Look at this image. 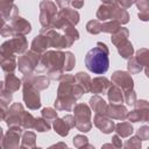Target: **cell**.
Returning <instances> with one entry per match:
<instances>
[{
  "mask_svg": "<svg viewBox=\"0 0 149 149\" xmlns=\"http://www.w3.org/2000/svg\"><path fill=\"white\" fill-rule=\"evenodd\" d=\"M83 87L77 83L76 77L72 74H64L59 80L57 88V98L54 102L56 111H73L76 101L84 94Z\"/></svg>",
  "mask_w": 149,
  "mask_h": 149,
  "instance_id": "cell-1",
  "label": "cell"
},
{
  "mask_svg": "<svg viewBox=\"0 0 149 149\" xmlns=\"http://www.w3.org/2000/svg\"><path fill=\"white\" fill-rule=\"evenodd\" d=\"M109 50L107 45L102 42H98L94 48H92L85 56V65L86 68L95 73L102 74L109 68Z\"/></svg>",
  "mask_w": 149,
  "mask_h": 149,
  "instance_id": "cell-2",
  "label": "cell"
},
{
  "mask_svg": "<svg viewBox=\"0 0 149 149\" xmlns=\"http://www.w3.org/2000/svg\"><path fill=\"white\" fill-rule=\"evenodd\" d=\"M64 61H65V52L61 50H48L43 55H41L40 59V68L38 71L47 70L49 72L54 71H64Z\"/></svg>",
  "mask_w": 149,
  "mask_h": 149,
  "instance_id": "cell-3",
  "label": "cell"
},
{
  "mask_svg": "<svg viewBox=\"0 0 149 149\" xmlns=\"http://www.w3.org/2000/svg\"><path fill=\"white\" fill-rule=\"evenodd\" d=\"M28 42L24 35H15L14 37L9 38L8 41L3 42L0 48L1 58L6 57H14L15 55H23L27 52Z\"/></svg>",
  "mask_w": 149,
  "mask_h": 149,
  "instance_id": "cell-4",
  "label": "cell"
},
{
  "mask_svg": "<svg viewBox=\"0 0 149 149\" xmlns=\"http://www.w3.org/2000/svg\"><path fill=\"white\" fill-rule=\"evenodd\" d=\"M91 108L86 104H77L73 107V116L76 119V128L79 132L87 133L92 128Z\"/></svg>",
  "mask_w": 149,
  "mask_h": 149,
  "instance_id": "cell-5",
  "label": "cell"
},
{
  "mask_svg": "<svg viewBox=\"0 0 149 149\" xmlns=\"http://www.w3.org/2000/svg\"><path fill=\"white\" fill-rule=\"evenodd\" d=\"M57 5L49 0L40 2V23L44 29H51L52 22L58 13Z\"/></svg>",
  "mask_w": 149,
  "mask_h": 149,
  "instance_id": "cell-6",
  "label": "cell"
},
{
  "mask_svg": "<svg viewBox=\"0 0 149 149\" xmlns=\"http://www.w3.org/2000/svg\"><path fill=\"white\" fill-rule=\"evenodd\" d=\"M40 59H41V55H37L34 51L29 50L26 54L19 56L17 68H19L20 72L23 73V76L31 74L34 72V70L37 68V65L40 64Z\"/></svg>",
  "mask_w": 149,
  "mask_h": 149,
  "instance_id": "cell-7",
  "label": "cell"
},
{
  "mask_svg": "<svg viewBox=\"0 0 149 149\" xmlns=\"http://www.w3.org/2000/svg\"><path fill=\"white\" fill-rule=\"evenodd\" d=\"M41 34H44V35L48 36L50 47L55 48L56 50H61V49H64V48H70L73 44V42L69 37H66L64 34L63 35L59 34L55 29H44V28H42Z\"/></svg>",
  "mask_w": 149,
  "mask_h": 149,
  "instance_id": "cell-8",
  "label": "cell"
},
{
  "mask_svg": "<svg viewBox=\"0 0 149 149\" xmlns=\"http://www.w3.org/2000/svg\"><path fill=\"white\" fill-rule=\"evenodd\" d=\"M22 127H10L6 134L1 132V149H17Z\"/></svg>",
  "mask_w": 149,
  "mask_h": 149,
  "instance_id": "cell-9",
  "label": "cell"
},
{
  "mask_svg": "<svg viewBox=\"0 0 149 149\" xmlns=\"http://www.w3.org/2000/svg\"><path fill=\"white\" fill-rule=\"evenodd\" d=\"M23 86V102L26 104V106L31 109V111H36L41 107V98H40V91H37L36 88H34L33 86L22 83Z\"/></svg>",
  "mask_w": 149,
  "mask_h": 149,
  "instance_id": "cell-10",
  "label": "cell"
},
{
  "mask_svg": "<svg viewBox=\"0 0 149 149\" xmlns=\"http://www.w3.org/2000/svg\"><path fill=\"white\" fill-rule=\"evenodd\" d=\"M111 83L113 85H116L122 90V92H127L130 90H134V80L129 72L118 70L114 71L111 78Z\"/></svg>",
  "mask_w": 149,
  "mask_h": 149,
  "instance_id": "cell-11",
  "label": "cell"
},
{
  "mask_svg": "<svg viewBox=\"0 0 149 149\" xmlns=\"http://www.w3.org/2000/svg\"><path fill=\"white\" fill-rule=\"evenodd\" d=\"M26 111L23 109V106L22 104L20 102H14L9 109H8V113H7V116L5 119L7 126L10 128V127H22V116H23V113Z\"/></svg>",
  "mask_w": 149,
  "mask_h": 149,
  "instance_id": "cell-12",
  "label": "cell"
},
{
  "mask_svg": "<svg viewBox=\"0 0 149 149\" xmlns=\"http://www.w3.org/2000/svg\"><path fill=\"white\" fill-rule=\"evenodd\" d=\"M22 83H26V84L33 86L37 91H43V90L48 88V86L50 84V79L47 76H36V74L31 73V74L23 76Z\"/></svg>",
  "mask_w": 149,
  "mask_h": 149,
  "instance_id": "cell-13",
  "label": "cell"
},
{
  "mask_svg": "<svg viewBox=\"0 0 149 149\" xmlns=\"http://www.w3.org/2000/svg\"><path fill=\"white\" fill-rule=\"evenodd\" d=\"M93 123H94V126H95L100 132H102L104 134H111V133L114 132V129H115V123H114V121H113L111 118L105 116V115H95V114H94Z\"/></svg>",
  "mask_w": 149,
  "mask_h": 149,
  "instance_id": "cell-14",
  "label": "cell"
},
{
  "mask_svg": "<svg viewBox=\"0 0 149 149\" xmlns=\"http://www.w3.org/2000/svg\"><path fill=\"white\" fill-rule=\"evenodd\" d=\"M17 15H19V9L13 2H0L1 23H6L7 20L12 21Z\"/></svg>",
  "mask_w": 149,
  "mask_h": 149,
  "instance_id": "cell-15",
  "label": "cell"
},
{
  "mask_svg": "<svg viewBox=\"0 0 149 149\" xmlns=\"http://www.w3.org/2000/svg\"><path fill=\"white\" fill-rule=\"evenodd\" d=\"M10 27L13 28L15 35H27L31 31L30 23L26 19L21 17L20 15H17L10 21Z\"/></svg>",
  "mask_w": 149,
  "mask_h": 149,
  "instance_id": "cell-16",
  "label": "cell"
},
{
  "mask_svg": "<svg viewBox=\"0 0 149 149\" xmlns=\"http://www.w3.org/2000/svg\"><path fill=\"white\" fill-rule=\"evenodd\" d=\"M48 48H50V43H49L48 36L40 33V35H37L36 37H34V40L31 42L30 50L34 51L37 55H43L45 51H48L47 50Z\"/></svg>",
  "mask_w": 149,
  "mask_h": 149,
  "instance_id": "cell-17",
  "label": "cell"
},
{
  "mask_svg": "<svg viewBox=\"0 0 149 149\" xmlns=\"http://www.w3.org/2000/svg\"><path fill=\"white\" fill-rule=\"evenodd\" d=\"M114 6H115V1H104L97 10L98 21L106 22L108 20H112V14H113Z\"/></svg>",
  "mask_w": 149,
  "mask_h": 149,
  "instance_id": "cell-18",
  "label": "cell"
},
{
  "mask_svg": "<svg viewBox=\"0 0 149 149\" xmlns=\"http://www.w3.org/2000/svg\"><path fill=\"white\" fill-rule=\"evenodd\" d=\"M90 106L92 108V111L95 113V115H105L107 116V109H108V105L106 104V101L99 97V95H93L90 99Z\"/></svg>",
  "mask_w": 149,
  "mask_h": 149,
  "instance_id": "cell-19",
  "label": "cell"
},
{
  "mask_svg": "<svg viewBox=\"0 0 149 149\" xmlns=\"http://www.w3.org/2000/svg\"><path fill=\"white\" fill-rule=\"evenodd\" d=\"M127 114L128 111L126 108V106L123 105H116V104H109L108 105V109H107V116L111 118L112 120H125L127 119Z\"/></svg>",
  "mask_w": 149,
  "mask_h": 149,
  "instance_id": "cell-20",
  "label": "cell"
},
{
  "mask_svg": "<svg viewBox=\"0 0 149 149\" xmlns=\"http://www.w3.org/2000/svg\"><path fill=\"white\" fill-rule=\"evenodd\" d=\"M111 87V81L106 77H95L92 79L91 92L98 95L99 93H105Z\"/></svg>",
  "mask_w": 149,
  "mask_h": 149,
  "instance_id": "cell-21",
  "label": "cell"
},
{
  "mask_svg": "<svg viewBox=\"0 0 149 149\" xmlns=\"http://www.w3.org/2000/svg\"><path fill=\"white\" fill-rule=\"evenodd\" d=\"M107 98L108 101L111 104H116V105H122V102H125V98H123V92L120 87H118L116 85H111V87L107 91Z\"/></svg>",
  "mask_w": 149,
  "mask_h": 149,
  "instance_id": "cell-22",
  "label": "cell"
},
{
  "mask_svg": "<svg viewBox=\"0 0 149 149\" xmlns=\"http://www.w3.org/2000/svg\"><path fill=\"white\" fill-rule=\"evenodd\" d=\"M112 20L118 21L120 24H126L129 21V14H128L127 9L120 7L118 5V1H115V6L113 9V14H112Z\"/></svg>",
  "mask_w": 149,
  "mask_h": 149,
  "instance_id": "cell-23",
  "label": "cell"
},
{
  "mask_svg": "<svg viewBox=\"0 0 149 149\" xmlns=\"http://www.w3.org/2000/svg\"><path fill=\"white\" fill-rule=\"evenodd\" d=\"M128 36H129L128 29L121 27L116 33H114V34L112 35L111 41H112V43H113L116 48H119V47L123 45L126 42H128Z\"/></svg>",
  "mask_w": 149,
  "mask_h": 149,
  "instance_id": "cell-24",
  "label": "cell"
},
{
  "mask_svg": "<svg viewBox=\"0 0 149 149\" xmlns=\"http://www.w3.org/2000/svg\"><path fill=\"white\" fill-rule=\"evenodd\" d=\"M3 83H5V87H6L7 90H9L10 92H16V91H19V88H20L21 85H22V80L19 79V78H17L15 74H13V73H7L6 77H5Z\"/></svg>",
  "mask_w": 149,
  "mask_h": 149,
  "instance_id": "cell-25",
  "label": "cell"
},
{
  "mask_svg": "<svg viewBox=\"0 0 149 149\" xmlns=\"http://www.w3.org/2000/svg\"><path fill=\"white\" fill-rule=\"evenodd\" d=\"M58 14L63 19H65L68 22L72 23L73 26L78 24V22H79V13L73 8H69V7L68 8H63L61 10H58Z\"/></svg>",
  "mask_w": 149,
  "mask_h": 149,
  "instance_id": "cell-26",
  "label": "cell"
},
{
  "mask_svg": "<svg viewBox=\"0 0 149 149\" xmlns=\"http://www.w3.org/2000/svg\"><path fill=\"white\" fill-rule=\"evenodd\" d=\"M76 80L77 83L83 87L85 93L91 92V84H92V79L90 78V76L86 72H78L76 73Z\"/></svg>",
  "mask_w": 149,
  "mask_h": 149,
  "instance_id": "cell-27",
  "label": "cell"
},
{
  "mask_svg": "<svg viewBox=\"0 0 149 149\" xmlns=\"http://www.w3.org/2000/svg\"><path fill=\"white\" fill-rule=\"evenodd\" d=\"M116 134L120 136V137H128L132 135V133L134 132V128L133 126L130 125V122H119L115 125V129Z\"/></svg>",
  "mask_w": 149,
  "mask_h": 149,
  "instance_id": "cell-28",
  "label": "cell"
},
{
  "mask_svg": "<svg viewBox=\"0 0 149 149\" xmlns=\"http://www.w3.org/2000/svg\"><path fill=\"white\" fill-rule=\"evenodd\" d=\"M21 146L28 148V149H34L36 147V135L35 133L27 130L23 133L22 139H21Z\"/></svg>",
  "mask_w": 149,
  "mask_h": 149,
  "instance_id": "cell-29",
  "label": "cell"
},
{
  "mask_svg": "<svg viewBox=\"0 0 149 149\" xmlns=\"http://www.w3.org/2000/svg\"><path fill=\"white\" fill-rule=\"evenodd\" d=\"M54 130H55L59 136L65 137V136H68L70 128H69V126L65 123V121H64L63 119L57 118V119L54 121Z\"/></svg>",
  "mask_w": 149,
  "mask_h": 149,
  "instance_id": "cell-30",
  "label": "cell"
},
{
  "mask_svg": "<svg viewBox=\"0 0 149 149\" xmlns=\"http://www.w3.org/2000/svg\"><path fill=\"white\" fill-rule=\"evenodd\" d=\"M1 69L7 72V73H13V71L16 69L17 62L14 57H6V58H1Z\"/></svg>",
  "mask_w": 149,
  "mask_h": 149,
  "instance_id": "cell-31",
  "label": "cell"
},
{
  "mask_svg": "<svg viewBox=\"0 0 149 149\" xmlns=\"http://www.w3.org/2000/svg\"><path fill=\"white\" fill-rule=\"evenodd\" d=\"M62 30L64 31V35L66 36V37H69L72 42H74V41H77L78 38H79V33H78V30L74 28V26L72 24V23H70V22H66L65 24H64V27L62 28Z\"/></svg>",
  "mask_w": 149,
  "mask_h": 149,
  "instance_id": "cell-32",
  "label": "cell"
},
{
  "mask_svg": "<svg viewBox=\"0 0 149 149\" xmlns=\"http://www.w3.org/2000/svg\"><path fill=\"white\" fill-rule=\"evenodd\" d=\"M135 58L142 66L148 68L149 66V49H147V48L139 49L135 54Z\"/></svg>",
  "mask_w": 149,
  "mask_h": 149,
  "instance_id": "cell-33",
  "label": "cell"
},
{
  "mask_svg": "<svg viewBox=\"0 0 149 149\" xmlns=\"http://www.w3.org/2000/svg\"><path fill=\"white\" fill-rule=\"evenodd\" d=\"M120 28H121V24L115 20H109V21H106V22L101 23V31L108 33V34H112V35L114 33H116Z\"/></svg>",
  "mask_w": 149,
  "mask_h": 149,
  "instance_id": "cell-34",
  "label": "cell"
},
{
  "mask_svg": "<svg viewBox=\"0 0 149 149\" xmlns=\"http://www.w3.org/2000/svg\"><path fill=\"white\" fill-rule=\"evenodd\" d=\"M118 52L120 54V56H121L122 58L129 59V58H132L133 55H134V47H133V44L128 41V42H126L123 45H121V47L118 48Z\"/></svg>",
  "mask_w": 149,
  "mask_h": 149,
  "instance_id": "cell-35",
  "label": "cell"
},
{
  "mask_svg": "<svg viewBox=\"0 0 149 149\" xmlns=\"http://www.w3.org/2000/svg\"><path fill=\"white\" fill-rule=\"evenodd\" d=\"M1 84V88H0V102L1 104H6V105H9V102L12 101L13 99V92H10L9 90H7L5 87V83H0Z\"/></svg>",
  "mask_w": 149,
  "mask_h": 149,
  "instance_id": "cell-36",
  "label": "cell"
},
{
  "mask_svg": "<svg viewBox=\"0 0 149 149\" xmlns=\"http://www.w3.org/2000/svg\"><path fill=\"white\" fill-rule=\"evenodd\" d=\"M127 69H128V72H129V73L135 74V73L141 72V71H142V69H143V66H142V65L136 61V58H135V57H132V58H129V59H128Z\"/></svg>",
  "mask_w": 149,
  "mask_h": 149,
  "instance_id": "cell-37",
  "label": "cell"
},
{
  "mask_svg": "<svg viewBox=\"0 0 149 149\" xmlns=\"http://www.w3.org/2000/svg\"><path fill=\"white\" fill-rule=\"evenodd\" d=\"M41 115H42V118H43L45 121H48L49 123H50V122H54V121L57 119V112H56V109H54V108H51V107H45V108H43L42 112H41Z\"/></svg>",
  "mask_w": 149,
  "mask_h": 149,
  "instance_id": "cell-38",
  "label": "cell"
},
{
  "mask_svg": "<svg viewBox=\"0 0 149 149\" xmlns=\"http://www.w3.org/2000/svg\"><path fill=\"white\" fill-rule=\"evenodd\" d=\"M35 122H36V118H34L30 113H28V112L23 113V116H22V128L23 129H31V128H34Z\"/></svg>",
  "mask_w": 149,
  "mask_h": 149,
  "instance_id": "cell-39",
  "label": "cell"
},
{
  "mask_svg": "<svg viewBox=\"0 0 149 149\" xmlns=\"http://www.w3.org/2000/svg\"><path fill=\"white\" fill-rule=\"evenodd\" d=\"M141 141L142 140H140L137 136H132L123 144V149H142V142Z\"/></svg>",
  "mask_w": 149,
  "mask_h": 149,
  "instance_id": "cell-40",
  "label": "cell"
},
{
  "mask_svg": "<svg viewBox=\"0 0 149 149\" xmlns=\"http://www.w3.org/2000/svg\"><path fill=\"white\" fill-rule=\"evenodd\" d=\"M86 30L92 35H97V34L101 33V23H100V21H98V20L88 21L87 24H86Z\"/></svg>",
  "mask_w": 149,
  "mask_h": 149,
  "instance_id": "cell-41",
  "label": "cell"
},
{
  "mask_svg": "<svg viewBox=\"0 0 149 149\" xmlns=\"http://www.w3.org/2000/svg\"><path fill=\"white\" fill-rule=\"evenodd\" d=\"M51 126L48 121H45L43 118H36V122H35V126H34V129L40 132V133H43V132H48L50 130Z\"/></svg>",
  "mask_w": 149,
  "mask_h": 149,
  "instance_id": "cell-42",
  "label": "cell"
},
{
  "mask_svg": "<svg viewBox=\"0 0 149 149\" xmlns=\"http://www.w3.org/2000/svg\"><path fill=\"white\" fill-rule=\"evenodd\" d=\"M76 58L71 51L65 52V61H64V71H71L74 68Z\"/></svg>",
  "mask_w": 149,
  "mask_h": 149,
  "instance_id": "cell-43",
  "label": "cell"
},
{
  "mask_svg": "<svg viewBox=\"0 0 149 149\" xmlns=\"http://www.w3.org/2000/svg\"><path fill=\"white\" fill-rule=\"evenodd\" d=\"M123 98H125V102L129 106H135V102H136V93L134 90H130V91H127V92H123Z\"/></svg>",
  "mask_w": 149,
  "mask_h": 149,
  "instance_id": "cell-44",
  "label": "cell"
},
{
  "mask_svg": "<svg viewBox=\"0 0 149 149\" xmlns=\"http://www.w3.org/2000/svg\"><path fill=\"white\" fill-rule=\"evenodd\" d=\"M73 146L77 148V149H80V148H83L84 146H86V144H88V139L86 137V136H84V135H76L74 137H73Z\"/></svg>",
  "mask_w": 149,
  "mask_h": 149,
  "instance_id": "cell-45",
  "label": "cell"
},
{
  "mask_svg": "<svg viewBox=\"0 0 149 149\" xmlns=\"http://www.w3.org/2000/svg\"><path fill=\"white\" fill-rule=\"evenodd\" d=\"M0 33H1V35L3 37H14L15 36L13 28L10 27V24H7V23H1Z\"/></svg>",
  "mask_w": 149,
  "mask_h": 149,
  "instance_id": "cell-46",
  "label": "cell"
},
{
  "mask_svg": "<svg viewBox=\"0 0 149 149\" xmlns=\"http://www.w3.org/2000/svg\"><path fill=\"white\" fill-rule=\"evenodd\" d=\"M136 136L140 140H142V141L149 140V126H142V127H140L136 130Z\"/></svg>",
  "mask_w": 149,
  "mask_h": 149,
  "instance_id": "cell-47",
  "label": "cell"
},
{
  "mask_svg": "<svg viewBox=\"0 0 149 149\" xmlns=\"http://www.w3.org/2000/svg\"><path fill=\"white\" fill-rule=\"evenodd\" d=\"M62 119L65 121V123L69 126L70 129L73 128V127H76V119H74L73 115H71V114H66V115H64Z\"/></svg>",
  "mask_w": 149,
  "mask_h": 149,
  "instance_id": "cell-48",
  "label": "cell"
},
{
  "mask_svg": "<svg viewBox=\"0 0 149 149\" xmlns=\"http://www.w3.org/2000/svg\"><path fill=\"white\" fill-rule=\"evenodd\" d=\"M135 5L137 6L139 12H146V10H149V1H148V0H140V1H136Z\"/></svg>",
  "mask_w": 149,
  "mask_h": 149,
  "instance_id": "cell-49",
  "label": "cell"
},
{
  "mask_svg": "<svg viewBox=\"0 0 149 149\" xmlns=\"http://www.w3.org/2000/svg\"><path fill=\"white\" fill-rule=\"evenodd\" d=\"M112 144L115 147V148H118V149H120L123 144H122V141H121V137L116 134V135H113L112 136Z\"/></svg>",
  "mask_w": 149,
  "mask_h": 149,
  "instance_id": "cell-50",
  "label": "cell"
},
{
  "mask_svg": "<svg viewBox=\"0 0 149 149\" xmlns=\"http://www.w3.org/2000/svg\"><path fill=\"white\" fill-rule=\"evenodd\" d=\"M48 149H69L65 142H57L52 146H50Z\"/></svg>",
  "mask_w": 149,
  "mask_h": 149,
  "instance_id": "cell-51",
  "label": "cell"
},
{
  "mask_svg": "<svg viewBox=\"0 0 149 149\" xmlns=\"http://www.w3.org/2000/svg\"><path fill=\"white\" fill-rule=\"evenodd\" d=\"M139 19L141 21H149V10H146V12H139L137 14Z\"/></svg>",
  "mask_w": 149,
  "mask_h": 149,
  "instance_id": "cell-52",
  "label": "cell"
},
{
  "mask_svg": "<svg viewBox=\"0 0 149 149\" xmlns=\"http://www.w3.org/2000/svg\"><path fill=\"white\" fill-rule=\"evenodd\" d=\"M135 2L134 1H125V0H121V1H118V5L125 9H127L128 7H130L132 5H134Z\"/></svg>",
  "mask_w": 149,
  "mask_h": 149,
  "instance_id": "cell-53",
  "label": "cell"
},
{
  "mask_svg": "<svg viewBox=\"0 0 149 149\" xmlns=\"http://www.w3.org/2000/svg\"><path fill=\"white\" fill-rule=\"evenodd\" d=\"M70 5L74 8H81L84 6V1H71Z\"/></svg>",
  "mask_w": 149,
  "mask_h": 149,
  "instance_id": "cell-54",
  "label": "cell"
},
{
  "mask_svg": "<svg viewBox=\"0 0 149 149\" xmlns=\"http://www.w3.org/2000/svg\"><path fill=\"white\" fill-rule=\"evenodd\" d=\"M101 149H118V148H115L112 143H105L101 146Z\"/></svg>",
  "mask_w": 149,
  "mask_h": 149,
  "instance_id": "cell-55",
  "label": "cell"
},
{
  "mask_svg": "<svg viewBox=\"0 0 149 149\" xmlns=\"http://www.w3.org/2000/svg\"><path fill=\"white\" fill-rule=\"evenodd\" d=\"M80 149H94V147H93L92 144H86V146H84V147L80 148Z\"/></svg>",
  "mask_w": 149,
  "mask_h": 149,
  "instance_id": "cell-56",
  "label": "cell"
},
{
  "mask_svg": "<svg viewBox=\"0 0 149 149\" xmlns=\"http://www.w3.org/2000/svg\"><path fill=\"white\" fill-rule=\"evenodd\" d=\"M144 73H146V76H147V77H148V78H149V66H148V68H146V69H144Z\"/></svg>",
  "mask_w": 149,
  "mask_h": 149,
  "instance_id": "cell-57",
  "label": "cell"
},
{
  "mask_svg": "<svg viewBox=\"0 0 149 149\" xmlns=\"http://www.w3.org/2000/svg\"><path fill=\"white\" fill-rule=\"evenodd\" d=\"M17 149H28V148H26V147H23V146H20Z\"/></svg>",
  "mask_w": 149,
  "mask_h": 149,
  "instance_id": "cell-58",
  "label": "cell"
},
{
  "mask_svg": "<svg viewBox=\"0 0 149 149\" xmlns=\"http://www.w3.org/2000/svg\"><path fill=\"white\" fill-rule=\"evenodd\" d=\"M34 149H42V148H40V147H35Z\"/></svg>",
  "mask_w": 149,
  "mask_h": 149,
  "instance_id": "cell-59",
  "label": "cell"
},
{
  "mask_svg": "<svg viewBox=\"0 0 149 149\" xmlns=\"http://www.w3.org/2000/svg\"><path fill=\"white\" fill-rule=\"evenodd\" d=\"M148 149H149V147H148Z\"/></svg>",
  "mask_w": 149,
  "mask_h": 149,
  "instance_id": "cell-60",
  "label": "cell"
}]
</instances>
